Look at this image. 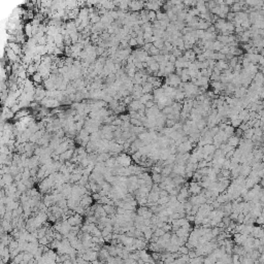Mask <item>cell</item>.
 <instances>
[{
  "instance_id": "6da1fadb",
  "label": "cell",
  "mask_w": 264,
  "mask_h": 264,
  "mask_svg": "<svg viewBox=\"0 0 264 264\" xmlns=\"http://www.w3.org/2000/svg\"><path fill=\"white\" fill-rule=\"evenodd\" d=\"M116 160H117V163L120 165V166H124V167H127V166H129V165H131V162H132V159L131 157L126 153H120L119 155H118V157L116 158Z\"/></svg>"
},
{
  "instance_id": "7a4b0ae2",
  "label": "cell",
  "mask_w": 264,
  "mask_h": 264,
  "mask_svg": "<svg viewBox=\"0 0 264 264\" xmlns=\"http://www.w3.org/2000/svg\"><path fill=\"white\" fill-rule=\"evenodd\" d=\"M238 143H239V138H238L237 136H235V135H231V136H229L228 139H227V144L231 145L232 148L237 147Z\"/></svg>"
},
{
  "instance_id": "3957f363",
  "label": "cell",
  "mask_w": 264,
  "mask_h": 264,
  "mask_svg": "<svg viewBox=\"0 0 264 264\" xmlns=\"http://www.w3.org/2000/svg\"><path fill=\"white\" fill-rule=\"evenodd\" d=\"M152 180H153V183H156V184H159V183H161L162 182V175L161 173H158V172H153V175H152Z\"/></svg>"
},
{
  "instance_id": "277c9868",
  "label": "cell",
  "mask_w": 264,
  "mask_h": 264,
  "mask_svg": "<svg viewBox=\"0 0 264 264\" xmlns=\"http://www.w3.org/2000/svg\"><path fill=\"white\" fill-rule=\"evenodd\" d=\"M224 132L228 135V136H231V135H233L234 134V130H235V128L234 127H232L231 125H226V127L223 129Z\"/></svg>"
},
{
  "instance_id": "5b68a950",
  "label": "cell",
  "mask_w": 264,
  "mask_h": 264,
  "mask_svg": "<svg viewBox=\"0 0 264 264\" xmlns=\"http://www.w3.org/2000/svg\"><path fill=\"white\" fill-rule=\"evenodd\" d=\"M242 121L237 117V118H235V119H233V120H231V126L232 127H234V128H238V126L240 125V123H241Z\"/></svg>"
},
{
  "instance_id": "8992f818",
  "label": "cell",
  "mask_w": 264,
  "mask_h": 264,
  "mask_svg": "<svg viewBox=\"0 0 264 264\" xmlns=\"http://www.w3.org/2000/svg\"><path fill=\"white\" fill-rule=\"evenodd\" d=\"M38 244L40 245V246H47L48 244H50V241H48V238L44 235L43 237H40V238H38Z\"/></svg>"
},
{
  "instance_id": "52a82bcc",
  "label": "cell",
  "mask_w": 264,
  "mask_h": 264,
  "mask_svg": "<svg viewBox=\"0 0 264 264\" xmlns=\"http://www.w3.org/2000/svg\"><path fill=\"white\" fill-rule=\"evenodd\" d=\"M177 252L182 255V254H188L189 252V249L184 245V246H178V249H177Z\"/></svg>"
},
{
  "instance_id": "ba28073f",
  "label": "cell",
  "mask_w": 264,
  "mask_h": 264,
  "mask_svg": "<svg viewBox=\"0 0 264 264\" xmlns=\"http://www.w3.org/2000/svg\"><path fill=\"white\" fill-rule=\"evenodd\" d=\"M164 233H165V231H164V229H163V228H157V229L154 231V234H155V235H157V236H159V237H160V236H162Z\"/></svg>"
},
{
  "instance_id": "9c48e42d",
  "label": "cell",
  "mask_w": 264,
  "mask_h": 264,
  "mask_svg": "<svg viewBox=\"0 0 264 264\" xmlns=\"http://www.w3.org/2000/svg\"><path fill=\"white\" fill-rule=\"evenodd\" d=\"M231 262H233V263H239V255L233 253V255H232V257H231Z\"/></svg>"
},
{
  "instance_id": "30bf717a",
  "label": "cell",
  "mask_w": 264,
  "mask_h": 264,
  "mask_svg": "<svg viewBox=\"0 0 264 264\" xmlns=\"http://www.w3.org/2000/svg\"><path fill=\"white\" fill-rule=\"evenodd\" d=\"M120 119H121L122 121H124V122H125V121H129V120H130V118H129V116H128V115H122V116L120 117Z\"/></svg>"
}]
</instances>
